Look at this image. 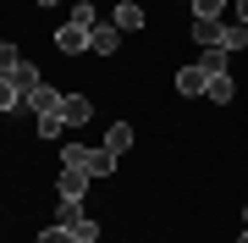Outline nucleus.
<instances>
[{
    "instance_id": "obj_20",
    "label": "nucleus",
    "mask_w": 248,
    "mask_h": 243,
    "mask_svg": "<svg viewBox=\"0 0 248 243\" xmlns=\"http://www.w3.org/2000/svg\"><path fill=\"white\" fill-rule=\"evenodd\" d=\"M221 11H226V0H193V17H215L221 22Z\"/></svg>"
},
{
    "instance_id": "obj_1",
    "label": "nucleus",
    "mask_w": 248,
    "mask_h": 243,
    "mask_svg": "<svg viewBox=\"0 0 248 243\" xmlns=\"http://www.w3.org/2000/svg\"><path fill=\"white\" fill-rule=\"evenodd\" d=\"M94 22H99V11L83 0V6H72V22L66 28H55V50L61 55H78V50H89V33H94Z\"/></svg>"
},
{
    "instance_id": "obj_4",
    "label": "nucleus",
    "mask_w": 248,
    "mask_h": 243,
    "mask_svg": "<svg viewBox=\"0 0 248 243\" xmlns=\"http://www.w3.org/2000/svg\"><path fill=\"white\" fill-rule=\"evenodd\" d=\"M116 45H122L116 22H94V33H89V50H94V55H116Z\"/></svg>"
},
{
    "instance_id": "obj_13",
    "label": "nucleus",
    "mask_w": 248,
    "mask_h": 243,
    "mask_svg": "<svg viewBox=\"0 0 248 243\" xmlns=\"http://www.w3.org/2000/svg\"><path fill=\"white\" fill-rule=\"evenodd\" d=\"M17 66H22V50L17 45H0V78H17Z\"/></svg>"
},
{
    "instance_id": "obj_6",
    "label": "nucleus",
    "mask_w": 248,
    "mask_h": 243,
    "mask_svg": "<svg viewBox=\"0 0 248 243\" xmlns=\"http://www.w3.org/2000/svg\"><path fill=\"white\" fill-rule=\"evenodd\" d=\"M83 171H89V177H110L116 171V155L99 144V149H83Z\"/></svg>"
},
{
    "instance_id": "obj_9",
    "label": "nucleus",
    "mask_w": 248,
    "mask_h": 243,
    "mask_svg": "<svg viewBox=\"0 0 248 243\" xmlns=\"http://www.w3.org/2000/svg\"><path fill=\"white\" fill-rule=\"evenodd\" d=\"M221 28H226V22H215V17H193V39L210 50V45H221Z\"/></svg>"
},
{
    "instance_id": "obj_10",
    "label": "nucleus",
    "mask_w": 248,
    "mask_h": 243,
    "mask_svg": "<svg viewBox=\"0 0 248 243\" xmlns=\"http://www.w3.org/2000/svg\"><path fill=\"white\" fill-rule=\"evenodd\" d=\"M110 22H116V28H143V6H133V0H122V6L110 11Z\"/></svg>"
},
{
    "instance_id": "obj_19",
    "label": "nucleus",
    "mask_w": 248,
    "mask_h": 243,
    "mask_svg": "<svg viewBox=\"0 0 248 243\" xmlns=\"http://www.w3.org/2000/svg\"><path fill=\"white\" fill-rule=\"evenodd\" d=\"M33 243H78V238H72V227H45Z\"/></svg>"
},
{
    "instance_id": "obj_24",
    "label": "nucleus",
    "mask_w": 248,
    "mask_h": 243,
    "mask_svg": "<svg viewBox=\"0 0 248 243\" xmlns=\"http://www.w3.org/2000/svg\"><path fill=\"white\" fill-rule=\"evenodd\" d=\"M243 227H248V205H243Z\"/></svg>"
},
{
    "instance_id": "obj_8",
    "label": "nucleus",
    "mask_w": 248,
    "mask_h": 243,
    "mask_svg": "<svg viewBox=\"0 0 248 243\" xmlns=\"http://www.w3.org/2000/svg\"><path fill=\"white\" fill-rule=\"evenodd\" d=\"M105 149L116 155V161H122V155L133 149V127H127V122H110V133H105Z\"/></svg>"
},
{
    "instance_id": "obj_17",
    "label": "nucleus",
    "mask_w": 248,
    "mask_h": 243,
    "mask_svg": "<svg viewBox=\"0 0 248 243\" xmlns=\"http://www.w3.org/2000/svg\"><path fill=\"white\" fill-rule=\"evenodd\" d=\"M61 127H66L61 111H55V116H39V138H61Z\"/></svg>"
},
{
    "instance_id": "obj_5",
    "label": "nucleus",
    "mask_w": 248,
    "mask_h": 243,
    "mask_svg": "<svg viewBox=\"0 0 248 243\" xmlns=\"http://www.w3.org/2000/svg\"><path fill=\"white\" fill-rule=\"evenodd\" d=\"M61 116H66L72 127H83V122L94 116V99H89V94H66V99H61Z\"/></svg>"
},
{
    "instance_id": "obj_21",
    "label": "nucleus",
    "mask_w": 248,
    "mask_h": 243,
    "mask_svg": "<svg viewBox=\"0 0 248 243\" xmlns=\"http://www.w3.org/2000/svg\"><path fill=\"white\" fill-rule=\"evenodd\" d=\"M61 166H83V144H66L61 149Z\"/></svg>"
},
{
    "instance_id": "obj_18",
    "label": "nucleus",
    "mask_w": 248,
    "mask_h": 243,
    "mask_svg": "<svg viewBox=\"0 0 248 243\" xmlns=\"http://www.w3.org/2000/svg\"><path fill=\"white\" fill-rule=\"evenodd\" d=\"M11 83H17V89L28 94V89H33V83H45V78L33 72V61H22V66H17V78H11Z\"/></svg>"
},
{
    "instance_id": "obj_11",
    "label": "nucleus",
    "mask_w": 248,
    "mask_h": 243,
    "mask_svg": "<svg viewBox=\"0 0 248 243\" xmlns=\"http://www.w3.org/2000/svg\"><path fill=\"white\" fill-rule=\"evenodd\" d=\"M204 94H210L215 105H232V94H237V89H232V72H221V78H210V89H204Z\"/></svg>"
},
{
    "instance_id": "obj_15",
    "label": "nucleus",
    "mask_w": 248,
    "mask_h": 243,
    "mask_svg": "<svg viewBox=\"0 0 248 243\" xmlns=\"http://www.w3.org/2000/svg\"><path fill=\"white\" fill-rule=\"evenodd\" d=\"M72 238H78V243H99V221L78 216V221H72Z\"/></svg>"
},
{
    "instance_id": "obj_12",
    "label": "nucleus",
    "mask_w": 248,
    "mask_h": 243,
    "mask_svg": "<svg viewBox=\"0 0 248 243\" xmlns=\"http://www.w3.org/2000/svg\"><path fill=\"white\" fill-rule=\"evenodd\" d=\"M243 45H248V28H243V22L221 28V50H226V55H232V50H243Z\"/></svg>"
},
{
    "instance_id": "obj_3",
    "label": "nucleus",
    "mask_w": 248,
    "mask_h": 243,
    "mask_svg": "<svg viewBox=\"0 0 248 243\" xmlns=\"http://www.w3.org/2000/svg\"><path fill=\"white\" fill-rule=\"evenodd\" d=\"M55 188H61V199H72V205H83V194H89V171H83V166H61Z\"/></svg>"
},
{
    "instance_id": "obj_25",
    "label": "nucleus",
    "mask_w": 248,
    "mask_h": 243,
    "mask_svg": "<svg viewBox=\"0 0 248 243\" xmlns=\"http://www.w3.org/2000/svg\"><path fill=\"white\" fill-rule=\"evenodd\" d=\"M39 6H55V0H39Z\"/></svg>"
},
{
    "instance_id": "obj_26",
    "label": "nucleus",
    "mask_w": 248,
    "mask_h": 243,
    "mask_svg": "<svg viewBox=\"0 0 248 243\" xmlns=\"http://www.w3.org/2000/svg\"><path fill=\"white\" fill-rule=\"evenodd\" d=\"M72 6H83V0H72Z\"/></svg>"
},
{
    "instance_id": "obj_23",
    "label": "nucleus",
    "mask_w": 248,
    "mask_h": 243,
    "mask_svg": "<svg viewBox=\"0 0 248 243\" xmlns=\"http://www.w3.org/2000/svg\"><path fill=\"white\" fill-rule=\"evenodd\" d=\"M237 243H248V227H243V238H237Z\"/></svg>"
},
{
    "instance_id": "obj_2",
    "label": "nucleus",
    "mask_w": 248,
    "mask_h": 243,
    "mask_svg": "<svg viewBox=\"0 0 248 243\" xmlns=\"http://www.w3.org/2000/svg\"><path fill=\"white\" fill-rule=\"evenodd\" d=\"M61 89H50V83H33V89H28V111H33V116H55V111H61Z\"/></svg>"
},
{
    "instance_id": "obj_14",
    "label": "nucleus",
    "mask_w": 248,
    "mask_h": 243,
    "mask_svg": "<svg viewBox=\"0 0 248 243\" xmlns=\"http://www.w3.org/2000/svg\"><path fill=\"white\" fill-rule=\"evenodd\" d=\"M199 66H204L210 78H221V72H226V50H221V45H210V50H204V61H199Z\"/></svg>"
},
{
    "instance_id": "obj_22",
    "label": "nucleus",
    "mask_w": 248,
    "mask_h": 243,
    "mask_svg": "<svg viewBox=\"0 0 248 243\" xmlns=\"http://www.w3.org/2000/svg\"><path fill=\"white\" fill-rule=\"evenodd\" d=\"M237 22H243V28H248V0H237Z\"/></svg>"
},
{
    "instance_id": "obj_7",
    "label": "nucleus",
    "mask_w": 248,
    "mask_h": 243,
    "mask_svg": "<svg viewBox=\"0 0 248 243\" xmlns=\"http://www.w3.org/2000/svg\"><path fill=\"white\" fill-rule=\"evenodd\" d=\"M204 89H210V72H204V66H182V72H177V94L193 99V94H204Z\"/></svg>"
},
{
    "instance_id": "obj_16",
    "label": "nucleus",
    "mask_w": 248,
    "mask_h": 243,
    "mask_svg": "<svg viewBox=\"0 0 248 243\" xmlns=\"http://www.w3.org/2000/svg\"><path fill=\"white\" fill-rule=\"evenodd\" d=\"M17 105H22V89L11 78H0V111H17Z\"/></svg>"
}]
</instances>
